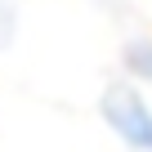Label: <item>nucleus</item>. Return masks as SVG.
Masks as SVG:
<instances>
[{"mask_svg": "<svg viewBox=\"0 0 152 152\" xmlns=\"http://www.w3.org/2000/svg\"><path fill=\"white\" fill-rule=\"evenodd\" d=\"M103 116H107V125L130 143V148H139V152H152V112H148V103L134 94V90H107V99H103Z\"/></svg>", "mask_w": 152, "mask_h": 152, "instance_id": "f257e3e1", "label": "nucleus"}, {"mask_svg": "<svg viewBox=\"0 0 152 152\" xmlns=\"http://www.w3.org/2000/svg\"><path fill=\"white\" fill-rule=\"evenodd\" d=\"M130 58H134V72H143L148 81H152V45H134Z\"/></svg>", "mask_w": 152, "mask_h": 152, "instance_id": "f03ea898", "label": "nucleus"}]
</instances>
